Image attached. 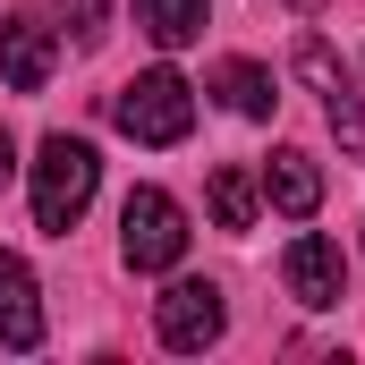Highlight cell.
<instances>
[{
  "label": "cell",
  "instance_id": "6da1fadb",
  "mask_svg": "<svg viewBox=\"0 0 365 365\" xmlns=\"http://www.w3.org/2000/svg\"><path fill=\"white\" fill-rule=\"evenodd\" d=\"M93 187H102V162H93L86 136H43L34 145V230H51V238H68L77 221H86Z\"/></svg>",
  "mask_w": 365,
  "mask_h": 365
},
{
  "label": "cell",
  "instance_id": "7a4b0ae2",
  "mask_svg": "<svg viewBox=\"0 0 365 365\" xmlns=\"http://www.w3.org/2000/svg\"><path fill=\"white\" fill-rule=\"evenodd\" d=\"M110 119H119L136 145H179L187 128H195V86H187L179 68H145V77H128V86H119Z\"/></svg>",
  "mask_w": 365,
  "mask_h": 365
},
{
  "label": "cell",
  "instance_id": "3957f363",
  "mask_svg": "<svg viewBox=\"0 0 365 365\" xmlns=\"http://www.w3.org/2000/svg\"><path fill=\"white\" fill-rule=\"evenodd\" d=\"M187 212L179 195H162V187H136L128 204H119V255H128V272H179L187 255Z\"/></svg>",
  "mask_w": 365,
  "mask_h": 365
},
{
  "label": "cell",
  "instance_id": "277c9868",
  "mask_svg": "<svg viewBox=\"0 0 365 365\" xmlns=\"http://www.w3.org/2000/svg\"><path fill=\"white\" fill-rule=\"evenodd\" d=\"M289 68H297L306 86L323 93V119H331V136H340V153L357 162V153H365V93H357V77L340 68V51H331L323 34H306V43L289 51Z\"/></svg>",
  "mask_w": 365,
  "mask_h": 365
},
{
  "label": "cell",
  "instance_id": "5b68a950",
  "mask_svg": "<svg viewBox=\"0 0 365 365\" xmlns=\"http://www.w3.org/2000/svg\"><path fill=\"white\" fill-rule=\"evenodd\" d=\"M153 331H162V349L204 357V349L230 331V306H221V289H212V280H170V289L153 297Z\"/></svg>",
  "mask_w": 365,
  "mask_h": 365
},
{
  "label": "cell",
  "instance_id": "8992f818",
  "mask_svg": "<svg viewBox=\"0 0 365 365\" xmlns=\"http://www.w3.org/2000/svg\"><path fill=\"white\" fill-rule=\"evenodd\" d=\"M51 68H60V26L9 17V26H0V86H9V93H43Z\"/></svg>",
  "mask_w": 365,
  "mask_h": 365
},
{
  "label": "cell",
  "instance_id": "52a82bcc",
  "mask_svg": "<svg viewBox=\"0 0 365 365\" xmlns=\"http://www.w3.org/2000/svg\"><path fill=\"white\" fill-rule=\"evenodd\" d=\"M280 272H289V297L297 306H340V289H349V255L323 238V230H306V238H289V255H280Z\"/></svg>",
  "mask_w": 365,
  "mask_h": 365
},
{
  "label": "cell",
  "instance_id": "ba28073f",
  "mask_svg": "<svg viewBox=\"0 0 365 365\" xmlns=\"http://www.w3.org/2000/svg\"><path fill=\"white\" fill-rule=\"evenodd\" d=\"M0 349H43V289L26 272V255L0 247Z\"/></svg>",
  "mask_w": 365,
  "mask_h": 365
},
{
  "label": "cell",
  "instance_id": "9c48e42d",
  "mask_svg": "<svg viewBox=\"0 0 365 365\" xmlns=\"http://www.w3.org/2000/svg\"><path fill=\"white\" fill-rule=\"evenodd\" d=\"M264 195H272L289 221H306L314 204H323V170H314V153H297V145H280L272 162H264Z\"/></svg>",
  "mask_w": 365,
  "mask_h": 365
},
{
  "label": "cell",
  "instance_id": "30bf717a",
  "mask_svg": "<svg viewBox=\"0 0 365 365\" xmlns=\"http://www.w3.org/2000/svg\"><path fill=\"white\" fill-rule=\"evenodd\" d=\"M212 93H221L238 119H272V102H280L264 60H221V68H212Z\"/></svg>",
  "mask_w": 365,
  "mask_h": 365
},
{
  "label": "cell",
  "instance_id": "8fae6325",
  "mask_svg": "<svg viewBox=\"0 0 365 365\" xmlns=\"http://www.w3.org/2000/svg\"><path fill=\"white\" fill-rule=\"evenodd\" d=\"M204 204H212V221H221V230H255V212H264V179L230 162V170H212Z\"/></svg>",
  "mask_w": 365,
  "mask_h": 365
},
{
  "label": "cell",
  "instance_id": "7c38bea8",
  "mask_svg": "<svg viewBox=\"0 0 365 365\" xmlns=\"http://www.w3.org/2000/svg\"><path fill=\"white\" fill-rule=\"evenodd\" d=\"M204 17H212V0H136V26H145L162 51H187V43L204 34Z\"/></svg>",
  "mask_w": 365,
  "mask_h": 365
},
{
  "label": "cell",
  "instance_id": "4fadbf2b",
  "mask_svg": "<svg viewBox=\"0 0 365 365\" xmlns=\"http://www.w3.org/2000/svg\"><path fill=\"white\" fill-rule=\"evenodd\" d=\"M60 17H68V34H77V43H102V17H110V0H60Z\"/></svg>",
  "mask_w": 365,
  "mask_h": 365
},
{
  "label": "cell",
  "instance_id": "5bb4252c",
  "mask_svg": "<svg viewBox=\"0 0 365 365\" xmlns=\"http://www.w3.org/2000/svg\"><path fill=\"white\" fill-rule=\"evenodd\" d=\"M17 179V145H9V128H0V187Z\"/></svg>",
  "mask_w": 365,
  "mask_h": 365
},
{
  "label": "cell",
  "instance_id": "9a60e30c",
  "mask_svg": "<svg viewBox=\"0 0 365 365\" xmlns=\"http://www.w3.org/2000/svg\"><path fill=\"white\" fill-rule=\"evenodd\" d=\"M289 9H323V0H289Z\"/></svg>",
  "mask_w": 365,
  "mask_h": 365
}]
</instances>
